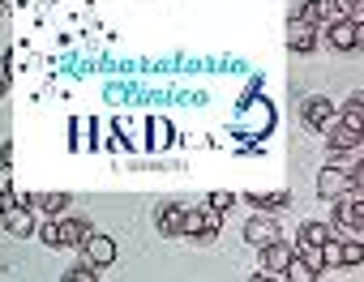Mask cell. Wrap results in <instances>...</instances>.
<instances>
[{"label":"cell","mask_w":364,"mask_h":282,"mask_svg":"<svg viewBox=\"0 0 364 282\" xmlns=\"http://www.w3.org/2000/svg\"><path fill=\"white\" fill-rule=\"evenodd\" d=\"M39 231V239L48 244V248H82V239L95 231L90 222H82V218H48L43 227H35Z\"/></svg>","instance_id":"1"},{"label":"cell","mask_w":364,"mask_h":282,"mask_svg":"<svg viewBox=\"0 0 364 282\" xmlns=\"http://www.w3.org/2000/svg\"><path fill=\"white\" fill-rule=\"evenodd\" d=\"M334 205V227L347 235H364V193L360 188H343L338 197H330Z\"/></svg>","instance_id":"2"},{"label":"cell","mask_w":364,"mask_h":282,"mask_svg":"<svg viewBox=\"0 0 364 282\" xmlns=\"http://www.w3.org/2000/svg\"><path fill=\"white\" fill-rule=\"evenodd\" d=\"M223 231V214L215 205H185V227H180V235H189V239H215Z\"/></svg>","instance_id":"3"},{"label":"cell","mask_w":364,"mask_h":282,"mask_svg":"<svg viewBox=\"0 0 364 282\" xmlns=\"http://www.w3.org/2000/svg\"><path fill=\"white\" fill-rule=\"evenodd\" d=\"M321 30H326V43H330L334 52H355V47L364 43V26L351 22V18H330Z\"/></svg>","instance_id":"4"},{"label":"cell","mask_w":364,"mask_h":282,"mask_svg":"<svg viewBox=\"0 0 364 282\" xmlns=\"http://www.w3.org/2000/svg\"><path fill=\"white\" fill-rule=\"evenodd\" d=\"M326 146H330V154H360V146H364V128H351V124H343L338 115L326 124Z\"/></svg>","instance_id":"5"},{"label":"cell","mask_w":364,"mask_h":282,"mask_svg":"<svg viewBox=\"0 0 364 282\" xmlns=\"http://www.w3.org/2000/svg\"><path fill=\"white\" fill-rule=\"evenodd\" d=\"M262 252V269L253 273L257 282H266V278H283V269H287V261H291V244H283V239H270V244H262L257 248Z\"/></svg>","instance_id":"6"},{"label":"cell","mask_w":364,"mask_h":282,"mask_svg":"<svg viewBox=\"0 0 364 282\" xmlns=\"http://www.w3.org/2000/svg\"><path fill=\"white\" fill-rule=\"evenodd\" d=\"M0 227H5V235H14V239H26V235H35V210L22 205V201H9L0 210Z\"/></svg>","instance_id":"7"},{"label":"cell","mask_w":364,"mask_h":282,"mask_svg":"<svg viewBox=\"0 0 364 282\" xmlns=\"http://www.w3.org/2000/svg\"><path fill=\"white\" fill-rule=\"evenodd\" d=\"M82 256H86L90 265L107 269V265L116 261V239H112V235H99V231H90V235L82 239Z\"/></svg>","instance_id":"8"},{"label":"cell","mask_w":364,"mask_h":282,"mask_svg":"<svg viewBox=\"0 0 364 282\" xmlns=\"http://www.w3.org/2000/svg\"><path fill=\"white\" fill-rule=\"evenodd\" d=\"M334 103L330 98H321V94H313V98H304V107H300V115H304V124L313 128V132H326V124L334 120Z\"/></svg>","instance_id":"9"},{"label":"cell","mask_w":364,"mask_h":282,"mask_svg":"<svg viewBox=\"0 0 364 282\" xmlns=\"http://www.w3.org/2000/svg\"><path fill=\"white\" fill-rule=\"evenodd\" d=\"M287 47L300 52V56H309V52L317 47V26L304 22V18H291V22H287Z\"/></svg>","instance_id":"10"},{"label":"cell","mask_w":364,"mask_h":282,"mask_svg":"<svg viewBox=\"0 0 364 282\" xmlns=\"http://www.w3.org/2000/svg\"><path fill=\"white\" fill-rule=\"evenodd\" d=\"M154 227H159V235H163V239H180V227H185V205H180V201L159 205Z\"/></svg>","instance_id":"11"},{"label":"cell","mask_w":364,"mask_h":282,"mask_svg":"<svg viewBox=\"0 0 364 282\" xmlns=\"http://www.w3.org/2000/svg\"><path fill=\"white\" fill-rule=\"evenodd\" d=\"M245 239L253 244V248H262V244H270V239H279V222L270 218V214H253L249 222H245Z\"/></svg>","instance_id":"12"},{"label":"cell","mask_w":364,"mask_h":282,"mask_svg":"<svg viewBox=\"0 0 364 282\" xmlns=\"http://www.w3.org/2000/svg\"><path fill=\"white\" fill-rule=\"evenodd\" d=\"M236 201H245V205H253V210H262V214H279L291 197L279 188V193H245V197H236Z\"/></svg>","instance_id":"13"},{"label":"cell","mask_w":364,"mask_h":282,"mask_svg":"<svg viewBox=\"0 0 364 282\" xmlns=\"http://www.w3.org/2000/svg\"><path fill=\"white\" fill-rule=\"evenodd\" d=\"M296 18H304V22H313L317 30L334 18V5L330 0H300V9H296Z\"/></svg>","instance_id":"14"},{"label":"cell","mask_w":364,"mask_h":282,"mask_svg":"<svg viewBox=\"0 0 364 282\" xmlns=\"http://www.w3.org/2000/svg\"><path fill=\"white\" fill-rule=\"evenodd\" d=\"M326 239H330V227H326V222H313V218L300 222V231H296V248H300V252H304V248H321Z\"/></svg>","instance_id":"15"},{"label":"cell","mask_w":364,"mask_h":282,"mask_svg":"<svg viewBox=\"0 0 364 282\" xmlns=\"http://www.w3.org/2000/svg\"><path fill=\"white\" fill-rule=\"evenodd\" d=\"M283 278H287V282H317L321 273H317V269H313V265H309V261H304L300 252H291V261H287Z\"/></svg>","instance_id":"16"},{"label":"cell","mask_w":364,"mask_h":282,"mask_svg":"<svg viewBox=\"0 0 364 282\" xmlns=\"http://www.w3.org/2000/svg\"><path fill=\"white\" fill-rule=\"evenodd\" d=\"M334 115H338L343 124H351V128H364V94H351Z\"/></svg>","instance_id":"17"},{"label":"cell","mask_w":364,"mask_h":282,"mask_svg":"<svg viewBox=\"0 0 364 282\" xmlns=\"http://www.w3.org/2000/svg\"><path fill=\"white\" fill-rule=\"evenodd\" d=\"M338 261H343V269H355V265L364 261V244H360V235L338 239Z\"/></svg>","instance_id":"18"},{"label":"cell","mask_w":364,"mask_h":282,"mask_svg":"<svg viewBox=\"0 0 364 282\" xmlns=\"http://www.w3.org/2000/svg\"><path fill=\"white\" fill-rule=\"evenodd\" d=\"M99 265H90V261H77L73 269H65V282H99Z\"/></svg>","instance_id":"19"},{"label":"cell","mask_w":364,"mask_h":282,"mask_svg":"<svg viewBox=\"0 0 364 282\" xmlns=\"http://www.w3.org/2000/svg\"><path fill=\"white\" fill-rule=\"evenodd\" d=\"M330 5H334L338 18H351V22L364 26V0H330Z\"/></svg>","instance_id":"20"},{"label":"cell","mask_w":364,"mask_h":282,"mask_svg":"<svg viewBox=\"0 0 364 282\" xmlns=\"http://www.w3.org/2000/svg\"><path fill=\"white\" fill-rule=\"evenodd\" d=\"M206 205H215L219 214H228V210L236 205V193H223V188H219V193H210V197H206Z\"/></svg>","instance_id":"21"},{"label":"cell","mask_w":364,"mask_h":282,"mask_svg":"<svg viewBox=\"0 0 364 282\" xmlns=\"http://www.w3.org/2000/svg\"><path fill=\"white\" fill-rule=\"evenodd\" d=\"M9 163H14V146H9V141H0V167L9 171Z\"/></svg>","instance_id":"22"},{"label":"cell","mask_w":364,"mask_h":282,"mask_svg":"<svg viewBox=\"0 0 364 282\" xmlns=\"http://www.w3.org/2000/svg\"><path fill=\"white\" fill-rule=\"evenodd\" d=\"M9 201H18V193H14V188H5V184H0V210H5Z\"/></svg>","instance_id":"23"},{"label":"cell","mask_w":364,"mask_h":282,"mask_svg":"<svg viewBox=\"0 0 364 282\" xmlns=\"http://www.w3.org/2000/svg\"><path fill=\"white\" fill-rule=\"evenodd\" d=\"M5 90H9V73H0V98H5Z\"/></svg>","instance_id":"24"},{"label":"cell","mask_w":364,"mask_h":282,"mask_svg":"<svg viewBox=\"0 0 364 282\" xmlns=\"http://www.w3.org/2000/svg\"><path fill=\"white\" fill-rule=\"evenodd\" d=\"M0 22H5V0H0Z\"/></svg>","instance_id":"25"}]
</instances>
